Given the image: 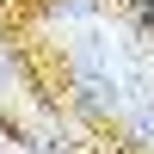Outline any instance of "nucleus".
Returning <instances> with one entry per match:
<instances>
[{"mask_svg":"<svg viewBox=\"0 0 154 154\" xmlns=\"http://www.w3.org/2000/svg\"><path fill=\"white\" fill-rule=\"evenodd\" d=\"M68 99L80 117H99V123H123L130 111V93L111 68H86V62H68Z\"/></svg>","mask_w":154,"mask_h":154,"instance_id":"nucleus-1","label":"nucleus"},{"mask_svg":"<svg viewBox=\"0 0 154 154\" xmlns=\"http://www.w3.org/2000/svg\"><path fill=\"white\" fill-rule=\"evenodd\" d=\"M12 86V62H6V49H0V93Z\"/></svg>","mask_w":154,"mask_h":154,"instance_id":"nucleus-3","label":"nucleus"},{"mask_svg":"<svg viewBox=\"0 0 154 154\" xmlns=\"http://www.w3.org/2000/svg\"><path fill=\"white\" fill-rule=\"evenodd\" d=\"M43 6H49V19H74V25L105 19V0H43Z\"/></svg>","mask_w":154,"mask_h":154,"instance_id":"nucleus-2","label":"nucleus"}]
</instances>
